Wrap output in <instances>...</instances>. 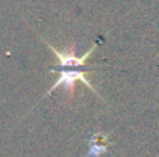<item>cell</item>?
Instances as JSON below:
<instances>
[{"label":"cell","instance_id":"6da1fadb","mask_svg":"<svg viewBox=\"0 0 159 157\" xmlns=\"http://www.w3.org/2000/svg\"><path fill=\"white\" fill-rule=\"evenodd\" d=\"M77 81H81V82H84L85 85L88 86V88L91 89L92 92H95L96 95H98V92L95 91V88H93L92 85H91L89 79H87V75H85L84 71H80V70H67V68H61L60 70V75H59L57 81H56L55 83H53L52 86H50V89L46 92V95L45 96H49L50 93H52L55 89L57 88H63L64 92H67V93H73V91H74V85Z\"/></svg>","mask_w":159,"mask_h":157},{"label":"cell","instance_id":"7a4b0ae2","mask_svg":"<svg viewBox=\"0 0 159 157\" xmlns=\"http://www.w3.org/2000/svg\"><path fill=\"white\" fill-rule=\"evenodd\" d=\"M46 45L49 46V49L55 53L56 57H57L59 64H60L61 68H70V67H85V61L91 57V54L93 53V50H95V47H96L95 45H93V46L91 47V49L88 50L84 56H82V57H78V56L75 54L74 49L69 50V52H59V50H56L55 47H53L52 45H49L48 42H46Z\"/></svg>","mask_w":159,"mask_h":157},{"label":"cell","instance_id":"3957f363","mask_svg":"<svg viewBox=\"0 0 159 157\" xmlns=\"http://www.w3.org/2000/svg\"><path fill=\"white\" fill-rule=\"evenodd\" d=\"M107 139H109V136L103 135V134H101V132H98V134L91 136L88 156L89 157H99L102 153H106L107 152Z\"/></svg>","mask_w":159,"mask_h":157}]
</instances>
